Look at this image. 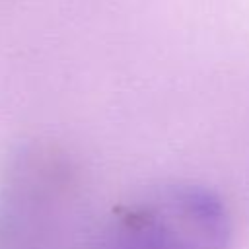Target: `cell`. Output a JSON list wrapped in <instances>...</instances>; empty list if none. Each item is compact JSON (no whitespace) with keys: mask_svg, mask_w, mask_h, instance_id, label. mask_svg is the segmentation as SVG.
<instances>
[{"mask_svg":"<svg viewBox=\"0 0 249 249\" xmlns=\"http://www.w3.org/2000/svg\"><path fill=\"white\" fill-rule=\"evenodd\" d=\"M230 214L196 185L156 189L109 216L82 249H228Z\"/></svg>","mask_w":249,"mask_h":249,"instance_id":"6da1fadb","label":"cell"}]
</instances>
